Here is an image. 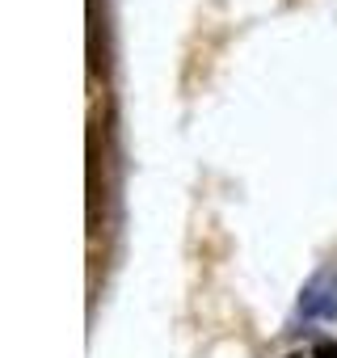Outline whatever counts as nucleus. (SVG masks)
Returning a JSON list of instances; mask_svg holds the SVG:
<instances>
[{"mask_svg":"<svg viewBox=\"0 0 337 358\" xmlns=\"http://www.w3.org/2000/svg\"><path fill=\"white\" fill-rule=\"evenodd\" d=\"M299 316H308V320H329V316H337V274H320V278H312V282L303 287V295H299Z\"/></svg>","mask_w":337,"mask_h":358,"instance_id":"obj_1","label":"nucleus"}]
</instances>
